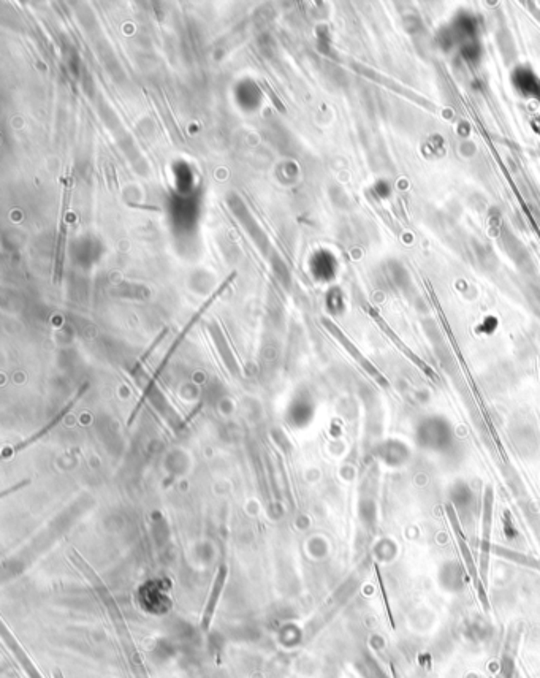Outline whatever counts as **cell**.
<instances>
[{"label": "cell", "instance_id": "cell-6", "mask_svg": "<svg viewBox=\"0 0 540 678\" xmlns=\"http://www.w3.org/2000/svg\"><path fill=\"white\" fill-rule=\"evenodd\" d=\"M88 387H89L88 383H83V387H81L80 390H78V393H76L73 398H71V400L68 401L67 406H65V408L61 410V412L54 417L53 420L48 422L47 425H44V427H42L40 429H38L37 433H34V434H32V436H29L28 439H24V441H21V442H18V444H15V446H13V447H6V448H4V452H2V456H4V458H11V456H15L16 453H19V452H21V451H24V448L30 447L32 444H35L37 441H40L42 438H44V436H47V434L51 432V429H53V428H56L57 425H59L61 420L64 419L65 415H67V414L70 412L71 408H73L75 404L81 400V396H83L84 393H86Z\"/></svg>", "mask_w": 540, "mask_h": 678}, {"label": "cell", "instance_id": "cell-12", "mask_svg": "<svg viewBox=\"0 0 540 678\" xmlns=\"http://www.w3.org/2000/svg\"><path fill=\"white\" fill-rule=\"evenodd\" d=\"M258 86L262 88L263 93L266 94V97H268V99L271 100L272 105H275V108L277 109V112H281V113H285V105L282 103V100L279 99V97L276 95L275 90L271 89V86L266 81H258Z\"/></svg>", "mask_w": 540, "mask_h": 678}, {"label": "cell", "instance_id": "cell-2", "mask_svg": "<svg viewBox=\"0 0 540 678\" xmlns=\"http://www.w3.org/2000/svg\"><path fill=\"white\" fill-rule=\"evenodd\" d=\"M235 278H236V271H233V273H230V276H229V278H225V279H224V282H222V284H220V285L217 287V289H216V290H214V292L211 293V295H210V297H208V298H206V302H205L203 304H201V306H200V308H198V311H197V312H195V314L192 316V319H191V321H188V322H187V325H186V327H184V328H182V330H181V333L178 335V338H176V339H174V341H173V344H172V347H170V349H168V352H167V355H165V358H164V360H162V363L159 364V368H157V369H155V373H154V376H152V379H151V381H149V386H148L146 388H152V386H154V383H155V379H157V377H159V374L162 373V371H164V368H165V364H167V363H168V360H170V358L173 357V354H174V352H176V349L179 347V345H181V343H182V341H184V339H186V336L188 335V331H191V330H192V328L195 327V325H197V323H198V321H200V319H201V317H203V316L206 314V311H208V309H210V308H211V304H212L214 302H216V299H217V298H219L220 295H222V293H224V292H225L227 289H229V287L232 285V282H233V281H235Z\"/></svg>", "mask_w": 540, "mask_h": 678}, {"label": "cell", "instance_id": "cell-1", "mask_svg": "<svg viewBox=\"0 0 540 678\" xmlns=\"http://www.w3.org/2000/svg\"><path fill=\"white\" fill-rule=\"evenodd\" d=\"M415 442L425 451L440 455L450 453L457 446L450 422L440 415H428L417 423Z\"/></svg>", "mask_w": 540, "mask_h": 678}, {"label": "cell", "instance_id": "cell-13", "mask_svg": "<svg viewBox=\"0 0 540 678\" xmlns=\"http://www.w3.org/2000/svg\"><path fill=\"white\" fill-rule=\"evenodd\" d=\"M524 6H528V10L532 13V15H534V18L537 19V21L540 23V10L536 6V4H532V2H526Z\"/></svg>", "mask_w": 540, "mask_h": 678}, {"label": "cell", "instance_id": "cell-8", "mask_svg": "<svg viewBox=\"0 0 540 678\" xmlns=\"http://www.w3.org/2000/svg\"><path fill=\"white\" fill-rule=\"evenodd\" d=\"M227 577H229V569H227L225 564H222L219 567V571L216 573V578H214V582H212V588H211V593H210V597H208V601H206L203 618H201V629H203V631H210L212 617H214V614H216L219 599H220V596H222Z\"/></svg>", "mask_w": 540, "mask_h": 678}, {"label": "cell", "instance_id": "cell-4", "mask_svg": "<svg viewBox=\"0 0 540 678\" xmlns=\"http://www.w3.org/2000/svg\"><path fill=\"white\" fill-rule=\"evenodd\" d=\"M509 434L517 452L522 455L523 458H536L540 451V438L537 434V429L529 420H512Z\"/></svg>", "mask_w": 540, "mask_h": 678}, {"label": "cell", "instance_id": "cell-9", "mask_svg": "<svg viewBox=\"0 0 540 678\" xmlns=\"http://www.w3.org/2000/svg\"><path fill=\"white\" fill-rule=\"evenodd\" d=\"M377 456L385 463L387 466L398 468L411 458V448L404 442L398 439H388L377 447Z\"/></svg>", "mask_w": 540, "mask_h": 678}, {"label": "cell", "instance_id": "cell-3", "mask_svg": "<svg viewBox=\"0 0 540 678\" xmlns=\"http://www.w3.org/2000/svg\"><path fill=\"white\" fill-rule=\"evenodd\" d=\"M71 187H73V176L68 174L64 186L62 194V208L59 214V228H57V243H56V257H54V282L59 284L64 275V260H65V244H67V216L71 201Z\"/></svg>", "mask_w": 540, "mask_h": 678}, {"label": "cell", "instance_id": "cell-11", "mask_svg": "<svg viewBox=\"0 0 540 678\" xmlns=\"http://www.w3.org/2000/svg\"><path fill=\"white\" fill-rule=\"evenodd\" d=\"M440 576H447V580H442V586H445L447 590L450 591H457L463 586V576H461V571L458 564H447L444 569H442Z\"/></svg>", "mask_w": 540, "mask_h": 678}, {"label": "cell", "instance_id": "cell-5", "mask_svg": "<svg viewBox=\"0 0 540 678\" xmlns=\"http://www.w3.org/2000/svg\"><path fill=\"white\" fill-rule=\"evenodd\" d=\"M322 325L325 328H327L331 336H333L337 343H340L344 349H346L350 357L354 358V360L360 364V367L366 371V373L373 377V379L377 382V383H380L382 387H387L388 386V382L385 381V377H383L380 373H379V369H377L373 363H371L366 357H364L361 352L359 350V347H356V345L350 341V339L344 335V331L337 327V325L333 322V321H330V319L327 317H323L322 319Z\"/></svg>", "mask_w": 540, "mask_h": 678}, {"label": "cell", "instance_id": "cell-10", "mask_svg": "<svg viewBox=\"0 0 540 678\" xmlns=\"http://www.w3.org/2000/svg\"><path fill=\"white\" fill-rule=\"evenodd\" d=\"M366 311L369 312V316H371V317H373V319H374V321H376L377 323H379V327H380V328L383 330V333H385V335H388V336H390V339H392V341H393V343H395L396 345H398V347H400V349H401L402 352H404V354H406V355H407L409 358H411V360H412V362H414L415 364H417V367H420V368H421L423 371H425V373H426V374H429V376H431V377L434 376V374H433V371H431V368H429V367H428V364H426V363H423V362L420 360V358H419L417 355H415V354H414V352H412V350H409V347H407V345H404V343H402V341H401V339H400L398 336H396V335L393 333V331H392V328H390V327H388V325L385 323V321H383V319H382V317L379 316V312H377V311H376L374 308H371V306H369V304L366 306Z\"/></svg>", "mask_w": 540, "mask_h": 678}, {"label": "cell", "instance_id": "cell-7", "mask_svg": "<svg viewBox=\"0 0 540 678\" xmlns=\"http://www.w3.org/2000/svg\"><path fill=\"white\" fill-rule=\"evenodd\" d=\"M352 67H354V69H356V70H359V73H361V75H364V76L371 78V80H376L377 83L383 84V86H385V88L393 89L395 93H400L401 95L407 97L409 100H414L415 103H419V105H421V107H425L426 109H429V112H434V113H436V109H438V107H436L433 102L426 100L425 97H421L420 94L414 93V90H411V89H407V88H404V86H401V84H398V83H396V81H393L392 78H385V76H382L380 73H377V71H374V70H371V69L363 67V65H361V67H356V65H352Z\"/></svg>", "mask_w": 540, "mask_h": 678}]
</instances>
